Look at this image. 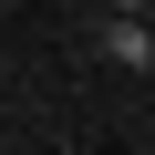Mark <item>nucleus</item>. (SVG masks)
I'll list each match as a JSON object with an SVG mask.
<instances>
[{"instance_id": "obj_1", "label": "nucleus", "mask_w": 155, "mask_h": 155, "mask_svg": "<svg viewBox=\"0 0 155 155\" xmlns=\"http://www.w3.org/2000/svg\"><path fill=\"white\" fill-rule=\"evenodd\" d=\"M104 62H124V72H155V31H145V21H114V31H104Z\"/></svg>"}, {"instance_id": "obj_2", "label": "nucleus", "mask_w": 155, "mask_h": 155, "mask_svg": "<svg viewBox=\"0 0 155 155\" xmlns=\"http://www.w3.org/2000/svg\"><path fill=\"white\" fill-rule=\"evenodd\" d=\"M0 93H11V62H0Z\"/></svg>"}, {"instance_id": "obj_3", "label": "nucleus", "mask_w": 155, "mask_h": 155, "mask_svg": "<svg viewBox=\"0 0 155 155\" xmlns=\"http://www.w3.org/2000/svg\"><path fill=\"white\" fill-rule=\"evenodd\" d=\"M145 31H155V21H145Z\"/></svg>"}]
</instances>
